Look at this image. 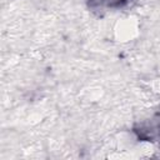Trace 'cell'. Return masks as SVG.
Here are the masks:
<instances>
[{
    "label": "cell",
    "instance_id": "cell-1",
    "mask_svg": "<svg viewBox=\"0 0 160 160\" xmlns=\"http://www.w3.org/2000/svg\"><path fill=\"white\" fill-rule=\"evenodd\" d=\"M138 32V28H136V24L130 21V19H125L122 20L121 22L119 21L116 29H115V34H116V38L120 39V40H130L132 39Z\"/></svg>",
    "mask_w": 160,
    "mask_h": 160
}]
</instances>
